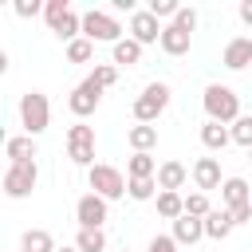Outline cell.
<instances>
[{
    "instance_id": "obj_1",
    "label": "cell",
    "mask_w": 252,
    "mask_h": 252,
    "mask_svg": "<svg viewBox=\"0 0 252 252\" xmlns=\"http://www.w3.org/2000/svg\"><path fill=\"white\" fill-rule=\"evenodd\" d=\"M201 106H205L209 122H220V126L240 118V94L232 87H224V83H209L205 94H201Z\"/></svg>"
},
{
    "instance_id": "obj_2",
    "label": "cell",
    "mask_w": 252,
    "mask_h": 252,
    "mask_svg": "<svg viewBox=\"0 0 252 252\" xmlns=\"http://www.w3.org/2000/svg\"><path fill=\"white\" fill-rule=\"evenodd\" d=\"M20 126L28 138H39L47 126H51V102L43 91H28L20 94Z\"/></svg>"
},
{
    "instance_id": "obj_3",
    "label": "cell",
    "mask_w": 252,
    "mask_h": 252,
    "mask_svg": "<svg viewBox=\"0 0 252 252\" xmlns=\"http://www.w3.org/2000/svg\"><path fill=\"white\" fill-rule=\"evenodd\" d=\"M87 185H91V193H98V197H106V201H118V197H126L130 177H122V169H114V165H106V161H94V165L87 169Z\"/></svg>"
},
{
    "instance_id": "obj_4",
    "label": "cell",
    "mask_w": 252,
    "mask_h": 252,
    "mask_svg": "<svg viewBox=\"0 0 252 252\" xmlns=\"http://www.w3.org/2000/svg\"><path fill=\"white\" fill-rule=\"evenodd\" d=\"M169 106V83H161V79H154V83H146L142 87V94L134 98V118L138 122H146V126H154L158 122V114Z\"/></svg>"
},
{
    "instance_id": "obj_5",
    "label": "cell",
    "mask_w": 252,
    "mask_h": 252,
    "mask_svg": "<svg viewBox=\"0 0 252 252\" xmlns=\"http://www.w3.org/2000/svg\"><path fill=\"white\" fill-rule=\"evenodd\" d=\"M83 35L91 39V43H118L122 39V24L110 16V12H102V8H91V12H83Z\"/></svg>"
},
{
    "instance_id": "obj_6",
    "label": "cell",
    "mask_w": 252,
    "mask_h": 252,
    "mask_svg": "<svg viewBox=\"0 0 252 252\" xmlns=\"http://www.w3.org/2000/svg\"><path fill=\"white\" fill-rule=\"evenodd\" d=\"M67 158L87 169L94 165V126H87V122L67 126Z\"/></svg>"
},
{
    "instance_id": "obj_7",
    "label": "cell",
    "mask_w": 252,
    "mask_h": 252,
    "mask_svg": "<svg viewBox=\"0 0 252 252\" xmlns=\"http://www.w3.org/2000/svg\"><path fill=\"white\" fill-rule=\"evenodd\" d=\"M75 220H79V228H102L110 220V201L98 193H83L75 201Z\"/></svg>"
},
{
    "instance_id": "obj_8",
    "label": "cell",
    "mask_w": 252,
    "mask_h": 252,
    "mask_svg": "<svg viewBox=\"0 0 252 252\" xmlns=\"http://www.w3.org/2000/svg\"><path fill=\"white\" fill-rule=\"evenodd\" d=\"M35 181H39V165H35V161L8 165V173H4V193H8L12 201H20V197H28V193L35 189Z\"/></svg>"
},
{
    "instance_id": "obj_9",
    "label": "cell",
    "mask_w": 252,
    "mask_h": 252,
    "mask_svg": "<svg viewBox=\"0 0 252 252\" xmlns=\"http://www.w3.org/2000/svg\"><path fill=\"white\" fill-rule=\"evenodd\" d=\"M98 102H102V91H98L91 79H83V83L71 91V98H67V106H71V114H75L79 122H83L87 114H94V110H98Z\"/></svg>"
},
{
    "instance_id": "obj_10",
    "label": "cell",
    "mask_w": 252,
    "mask_h": 252,
    "mask_svg": "<svg viewBox=\"0 0 252 252\" xmlns=\"http://www.w3.org/2000/svg\"><path fill=\"white\" fill-rule=\"evenodd\" d=\"M161 32H165V28L150 16V8H138V12L130 16V39H138L142 47H146V43H161Z\"/></svg>"
},
{
    "instance_id": "obj_11",
    "label": "cell",
    "mask_w": 252,
    "mask_h": 252,
    "mask_svg": "<svg viewBox=\"0 0 252 252\" xmlns=\"http://www.w3.org/2000/svg\"><path fill=\"white\" fill-rule=\"evenodd\" d=\"M193 185H197V193L220 189V185H224V181H220V161H217V158H197V161H193Z\"/></svg>"
},
{
    "instance_id": "obj_12",
    "label": "cell",
    "mask_w": 252,
    "mask_h": 252,
    "mask_svg": "<svg viewBox=\"0 0 252 252\" xmlns=\"http://www.w3.org/2000/svg\"><path fill=\"white\" fill-rule=\"evenodd\" d=\"M220 63H224L228 71H244V67L252 63V39H248V35H236V39H228V43H224V55H220Z\"/></svg>"
},
{
    "instance_id": "obj_13",
    "label": "cell",
    "mask_w": 252,
    "mask_h": 252,
    "mask_svg": "<svg viewBox=\"0 0 252 252\" xmlns=\"http://www.w3.org/2000/svg\"><path fill=\"white\" fill-rule=\"evenodd\" d=\"M185 177H189V169H185L181 161H173V158L158 165V189H161V193H177V189L185 185Z\"/></svg>"
},
{
    "instance_id": "obj_14",
    "label": "cell",
    "mask_w": 252,
    "mask_h": 252,
    "mask_svg": "<svg viewBox=\"0 0 252 252\" xmlns=\"http://www.w3.org/2000/svg\"><path fill=\"white\" fill-rule=\"evenodd\" d=\"M169 236H173L177 244H197V240L205 236V220L185 213V217H177V220H173V232H169Z\"/></svg>"
},
{
    "instance_id": "obj_15",
    "label": "cell",
    "mask_w": 252,
    "mask_h": 252,
    "mask_svg": "<svg viewBox=\"0 0 252 252\" xmlns=\"http://www.w3.org/2000/svg\"><path fill=\"white\" fill-rule=\"evenodd\" d=\"M189 43H193V32H181L177 24H165V32H161V51L165 55H185L189 51Z\"/></svg>"
},
{
    "instance_id": "obj_16",
    "label": "cell",
    "mask_w": 252,
    "mask_h": 252,
    "mask_svg": "<svg viewBox=\"0 0 252 252\" xmlns=\"http://www.w3.org/2000/svg\"><path fill=\"white\" fill-rule=\"evenodd\" d=\"M110 55H114V59H110L114 67H138V63H142V43L126 35V39H118V43L110 47Z\"/></svg>"
},
{
    "instance_id": "obj_17",
    "label": "cell",
    "mask_w": 252,
    "mask_h": 252,
    "mask_svg": "<svg viewBox=\"0 0 252 252\" xmlns=\"http://www.w3.org/2000/svg\"><path fill=\"white\" fill-rule=\"evenodd\" d=\"M126 142H130V150H134V154H150V150L158 146V126L138 122V126H130V130H126Z\"/></svg>"
},
{
    "instance_id": "obj_18",
    "label": "cell",
    "mask_w": 252,
    "mask_h": 252,
    "mask_svg": "<svg viewBox=\"0 0 252 252\" xmlns=\"http://www.w3.org/2000/svg\"><path fill=\"white\" fill-rule=\"evenodd\" d=\"M220 197H224V205H228V209H236V205H248V201H252V185H248L244 177H224V185H220Z\"/></svg>"
},
{
    "instance_id": "obj_19",
    "label": "cell",
    "mask_w": 252,
    "mask_h": 252,
    "mask_svg": "<svg viewBox=\"0 0 252 252\" xmlns=\"http://www.w3.org/2000/svg\"><path fill=\"white\" fill-rule=\"evenodd\" d=\"M4 154L12 158V165L35 161V138H28V134H20V138H8V142H4Z\"/></svg>"
},
{
    "instance_id": "obj_20",
    "label": "cell",
    "mask_w": 252,
    "mask_h": 252,
    "mask_svg": "<svg viewBox=\"0 0 252 252\" xmlns=\"http://www.w3.org/2000/svg\"><path fill=\"white\" fill-rule=\"evenodd\" d=\"M228 142H232V130H228V126H220V122H205V126H201V146H205V150L217 154V150H224Z\"/></svg>"
},
{
    "instance_id": "obj_21",
    "label": "cell",
    "mask_w": 252,
    "mask_h": 252,
    "mask_svg": "<svg viewBox=\"0 0 252 252\" xmlns=\"http://www.w3.org/2000/svg\"><path fill=\"white\" fill-rule=\"evenodd\" d=\"M232 228H236V224H232L228 209H213V213L205 217V236H209V240H224Z\"/></svg>"
},
{
    "instance_id": "obj_22",
    "label": "cell",
    "mask_w": 252,
    "mask_h": 252,
    "mask_svg": "<svg viewBox=\"0 0 252 252\" xmlns=\"http://www.w3.org/2000/svg\"><path fill=\"white\" fill-rule=\"evenodd\" d=\"M20 252H55V240L47 228H28L20 236Z\"/></svg>"
},
{
    "instance_id": "obj_23",
    "label": "cell",
    "mask_w": 252,
    "mask_h": 252,
    "mask_svg": "<svg viewBox=\"0 0 252 252\" xmlns=\"http://www.w3.org/2000/svg\"><path fill=\"white\" fill-rule=\"evenodd\" d=\"M158 193H161L158 189V177H130V185H126V197L130 201H150Z\"/></svg>"
},
{
    "instance_id": "obj_24",
    "label": "cell",
    "mask_w": 252,
    "mask_h": 252,
    "mask_svg": "<svg viewBox=\"0 0 252 252\" xmlns=\"http://www.w3.org/2000/svg\"><path fill=\"white\" fill-rule=\"evenodd\" d=\"M51 32H55L59 39H67V43H75V39L83 35V16H79V12H67V16H63V20H59V24L51 28Z\"/></svg>"
},
{
    "instance_id": "obj_25",
    "label": "cell",
    "mask_w": 252,
    "mask_h": 252,
    "mask_svg": "<svg viewBox=\"0 0 252 252\" xmlns=\"http://www.w3.org/2000/svg\"><path fill=\"white\" fill-rule=\"evenodd\" d=\"M126 177H158L154 154H134V158L126 161Z\"/></svg>"
},
{
    "instance_id": "obj_26",
    "label": "cell",
    "mask_w": 252,
    "mask_h": 252,
    "mask_svg": "<svg viewBox=\"0 0 252 252\" xmlns=\"http://www.w3.org/2000/svg\"><path fill=\"white\" fill-rule=\"evenodd\" d=\"M158 213H161L165 220L185 217V197H181V193H158Z\"/></svg>"
},
{
    "instance_id": "obj_27",
    "label": "cell",
    "mask_w": 252,
    "mask_h": 252,
    "mask_svg": "<svg viewBox=\"0 0 252 252\" xmlns=\"http://www.w3.org/2000/svg\"><path fill=\"white\" fill-rule=\"evenodd\" d=\"M75 248H79V252H102V248H106V232H102V228H79Z\"/></svg>"
},
{
    "instance_id": "obj_28",
    "label": "cell",
    "mask_w": 252,
    "mask_h": 252,
    "mask_svg": "<svg viewBox=\"0 0 252 252\" xmlns=\"http://www.w3.org/2000/svg\"><path fill=\"white\" fill-rule=\"evenodd\" d=\"M94 59V43L87 35H79L75 43H67V63H91Z\"/></svg>"
},
{
    "instance_id": "obj_29",
    "label": "cell",
    "mask_w": 252,
    "mask_h": 252,
    "mask_svg": "<svg viewBox=\"0 0 252 252\" xmlns=\"http://www.w3.org/2000/svg\"><path fill=\"white\" fill-rule=\"evenodd\" d=\"M87 79H91L98 91H106V87H114V83H118V67H114V63H98Z\"/></svg>"
},
{
    "instance_id": "obj_30",
    "label": "cell",
    "mask_w": 252,
    "mask_h": 252,
    "mask_svg": "<svg viewBox=\"0 0 252 252\" xmlns=\"http://www.w3.org/2000/svg\"><path fill=\"white\" fill-rule=\"evenodd\" d=\"M228 130H232V142H236V146L252 150V114H240V118H236Z\"/></svg>"
},
{
    "instance_id": "obj_31",
    "label": "cell",
    "mask_w": 252,
    "mask_h": 252,
    "mask_svg": "<svg viewBox=\"0 0 252 252\" xmlns=\"http://www.w3.org/2000/svg\"><path fill=\"white\" fill-rule=\"evenodd\" d=\"M185 213L205 220V217L213 213V205H209V193H189V197H185Z\"/></svg>"
},
{
    "instance_id": "obj_32",
    "label": "cell",
    "mask_w": 252,
    "mask_h": 252,
    "mask_svg": "<svg viewBox=\"0 0 252 252\" xmlns=\"http://www.w3.org/2000/svg\"><path fill=\"white\" fill-rule=\"evenodd\" d=\"M177 12H181L177 0H150V16H154V20H169V24H173Z\"/></svg>"
},
{
    "instance_id": "obj_33",
    "label": "cell",
    "mask_w": 252,
    "mask_h": 252,
    "mask_svg": "<svg viewBox=\"0 0 252 252\" xmlns=\"http://www.w3.org/2000/svg\"><path fill=\"white\" fill-rule=\"evenodd\" d=\"M67 12H71V4H67V0H47V4H43V20H47V28H55Z\"/></svg>"
},
{
    "instance_id": "obj_34",
    "label": "cell",
    "mask_w": 252,
    "mask_h": 252,
    "mask_svg": "<svg viewBox=\"0 0 252 252\" xmlns=\"http://www.w3.org/2000/svg\"><path fill=\"white\" fill-rule=\"evenodd\" d=\"M177 248H181V244H177L173 236H165V232H158V236L146 244V252H177Z\"/></svg>"
},
{
    "instance_id": "obj_35",
    "label": "cell",
    "mask_w": 252,
    "mask_h": 252,
    "mask_svg": "<svg viewBox=\"0 0 252 252\" xmlns=\"http://www.w3.org/2000/svg\"><path fill=\"white\" fill-rule=\"evenodd\" d=\"M39 12H43L39 0H16V16H20V20H32V16H39Z\"/></svg>"
},
{
    "instance_id": "obj_36",
    "label": "cell",
    "mask_w": 252,
    "mask_h": 252,
    "mask_svg": "<svg viewBox=\"0 0 252 252\" xmlns=\"http://www.w3.org/2000/svg\"><path fill=\"white\" fill-rule=\"evenodd\" d=\"M173 24H177L181 32H193V28H197V12H193V8H181V12L173 16Z\"/></svg>"
},
{
    "instance_id": "obj_37",
    "label": "cell",
    "mask_w": 252,
    "mask_h": 252,
    "mask_svg": "<svg viewBox=\"0 0 252 252\" xmlns=\"http://www.w3.org/2000/svg\"><path fill=\"white\" fill-rule=\"evenodd\" d=\"M228 217H232V224H248V220H252V201H248V205L228 209Z\"/></svg>"
},
{
    "instance_id": "obj_38",
    "label": "cell",
    "mask_w": 252,
    "mask_h": 252,
    "mask_svg": "<svg viewBox=\"0 0 252 252\" xmlns=\"http://www.w3.org/2000/svg\"><path fill=\"white\" fill-rule=\"evenodd\" d=\"M114 12H130V16H134L138 8H134V0H114Z\"/></svg>"
},
{
    "instance_id": "obj_39",
    "label": "cell",
    "mask_w": 252,
    "mask_h": 252,
    "mask_svg": "<svg viewBox=\"0 0 252 252\" xmlns=\"http://www.w3.org/2000/svg\"><path fill=\"white\" fill-rule=\"evenodd\" d=\"M240 20L252 28V0H244V4H240Z\"/></svg>"
},
{
    "instance_id": "obj_40",
    "label": "cell",
    "mask_w": 252,
    "mask_h": 252,
    "mask_svg": "<svg viewBox=\"0 0 252 252\" xmlns=\"http://www.w3.org/2000/svg\"><path fill=\"white\" fill-rule=\"evenodd\" d=\"M55 252H79V248H75V244H71V248H55Z\"/></svg>"
},
{
    "instance_id": "obj_41",
    "label": "cell",
    "mask_w": 252,
    "mask_h": 252,
    "mask_svg": "<svg viewBox=\"0 0 252 252\" xmlns=\"http://www.w3.org/2000/svg\"><path fill=\"white\" fill-rule=\"evenodd\" d=\"M248 161H252V150H248Z\"/></svg>"
},
{
    "instance_id": "obj_42",
    "label": "cell",
    "mask_w": 252,
    "mask_h": 252,
    "mask_svg": "<svg viewBox=\"0 0 252 252\" xmlns=\"http://www.w3.org/2000/svg\"><path fill=\"white\" fill-rule=\"evenodd\" d=\"M122 252H126V248H122Z\"/></svg>"
}]
</instances>
